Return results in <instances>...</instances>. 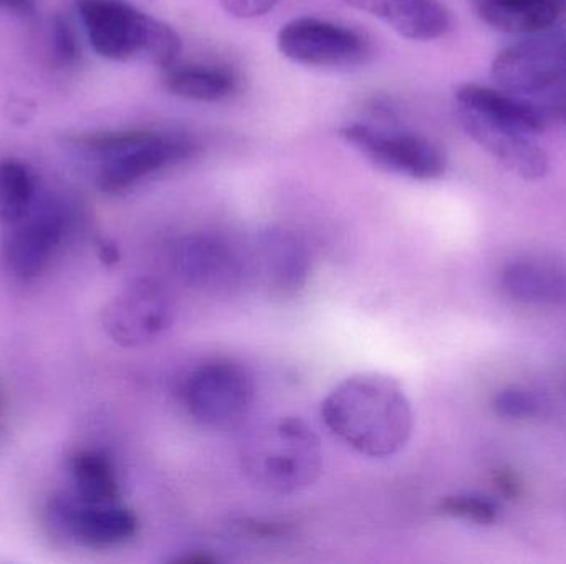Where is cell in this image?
I'll return each mask as SVG.
<instances>
[{"label": "cell", "instance_id": "cell-7", "mask_svg": "<svg viewBox=\"0 0 566 564\" xmlns=\"http://www.w3.org/2000/svg\"><path fill=\"white\" fill-rule=\"evenodd\" d=\"M186 409L212 429H232L248 417L254 401V381L241 364L214 360L196 368L182 390Z\"/></svg>", "mask_w": 566, "mask_h": 564}, {"label": "cell", "instance_id": "cell-14", "mask_svg": "<svg viewBox=\"0 0 566 564\" xmlns=\"http://www.w3.org/2000/svg\"><path fill=\"white\" fill-rule=\"evenodd\" d=\"M353 9L388 23L395 32L416 42L441 39L452 19L442 0H343Z\"/></svg>", "mask_w": 566, "mask_h": 564}, {"label": "cell", "instance_id": "cell-24", "mask_svg": "<svg viewBox=\"0 0 566 564\" xmlns=\"http://www.w3.org/2000/svg\"><path fill=\"white\" fill-rule=\"evenodd\" d=\"M281 0H221L222 9L234 19L251 20L272 12Z\"/></svg>", "mask_w": 566, "mask_h": 564}, {"label": "cell", "instance_id": "cell-20", "mask_svg": "<svg viewBox=\"0 0 566 564\" xmlns=\"http://www.w3.org/2000/svg\"><path fill=\"white\" fill-rule=\"evenodd\" d=\"M73 496L88 503L119 502L112 460L98 450H78L70 457Z\"/></svg>", "mask_w": 566, "mask_h": 564}, {"label": "cell", "instance_id": "cell-3", "mask_svg": "<svg viewBox=\"0 0 566 564\" xmlns=\"http://www.w3.org/2000/svg\"><path fill=\"white\" fill-rule=\"evenodd\" d=\"M75 145L98 159L96 184L106 194L128 191L149 175L195 158L199 149L181 132L142 129L80 136Z\"/></svg>", "mask_w": 566, "mask_h": 564}, {"label": "cell", "instance_id": "cell-10", "mask_svg": "<svg viewBox=\"0 0 566 564\" xmlns=\"http://www.w3.org/2000/svg\"><path fill=\"white\" fill-rule=\"evenodd\" d=\"M9 227L3 260L15 277L29 280L42 274L55 257L69 228V215L60 202H40Z\"/></svg>", "mask_w": 566, "mask_h": 564}, {"label": "cell", "instance_id": "cell-28", "mask_svg": "<svg viewBox=\"0 0 566 564\" xmlns=\"http://www.w3.org/2000/svg\"><path fill=\"white\" fill-rule=\"evenodd\" d=\"M99 257H102V260L106 262V264H115V262L118 260L119 255L115 245L105 242V244H102V247H99Z\"/></svg>", "mask_w": 566, "mask_h": 564}, {"label": "cell", "instance_id": "cell-23", "mask_svg": "<svg viewBox=\"0 0 566 564\" xmlns=\"http://www.w3.org/2000/svg\"><path fill=\"white\" fill-rule=\"evenodd\" d=\"M492 409L501 419L527 421L542 413L544 401L537 393L525 387H505L495 394Z\"/></svg>", "mask_w": 566, "mask_h": 564}, {"label": "cell", "instance_id": "cell-19", "mask_svg": "<svg viewBox=\"0 0 566 564\" xmlns=\"http://www.w3.org/2000/svg\"><path fill=\"white\" fill-rule=\"evenodd\" d=\"M166 92L189 102L218 103L231 98L239 88L232 70L218 65L171 66L165 70Z\"/></svg>", "mask_w": 566, "mask_h": 564}, {"label": "cell", "instance_id": "cell-13", "mask_svg": "<svg viewBox=\"0 0 566 564\" xmlns=\"http://www.w3.org/2000/svg\"><path fill=\"white\" fill-rule=\"evenodd\" d=\"M172 262L179 278L196 290L229 294L241 284V258L228 242L212 235L182 238Z\"/></svg>", "mask_w": 566, "mask_h": 564}, {"label": "cell", "instance_id": "cell-27", "mask_svg": "<svg viewBox=\"0 0 566 564\" xmlns=\"http://www.w3.org/2000/svg\"><path fill=\"white\" fill-rule=\"evenodd\" d=\"M0 9L29 12L32 9V0H0Z\"/></svg>", "mask_w": 566, "mask_h": 564}, {"label": "cell", "instance_id": "cell-25", "mask_svg": "<svg viewBox=\"0 0 566 564\" xmlns=\"http://www.w3.org/2000/svg\"><path fill=\"white\" fill-rule=\"evenodd\" d=\"M55 45L56 52H59V56L63 62H75L76 56H78V45H76L75 35L70 30L69 23H56Z\"/></svg>", "mask_w": 566, "mask_h": 564}, {"label": "cell", "instance_id": "cell-17", "mask_svg": "<svg viewBox=\"0 0 566 564\" xmlns=\"http://www.w3.org/2000/svg\"><path fill=\"white\" fill-rule=\"evenodd\" d=\"M261 257L265 277L283 295H295L308 280L310 255L292 232L269 228L261 237Z\"/></svg>", "mask_w": 566, "mask_h": 564}, {"label": "cell", "instance_id": "cell-22", "mask_svg": "<svg viewBox=\"0 0 566 564\" xmlns=\"http://www.w3.org/2000/svg\"><path fill=\"white\" fill-rule=\"evenodd\" d=\"M439 515L464 520L474 525H494L499 520V507L492 500L481 496H451L442 499L436 507Z\"/></svg>", "mask_w": 566, "mask_h": 564}, {"label": "cell", "instance_id": "cell-11", "mask_svg": "<svg viewBox=\"0 0 566 564\" xmlns=\"http://www.w3.org/2000/svg\"><path fill=\"white\" fill-rule=\"evenodd\" d=\"M49 515L60 532L90 549L119 545L138 532V519L122 503L83 502L73 493L55 497Z\"/></svg>", "mask_w": 566, "mask_h": 564}, {"label": "cell", "instance_id": "cell-5", "mask_svg": "<svg viewBox=\"0 0 566 564\" xmlns=\"http://www.w3.org/2000/svg\"><path fill=\"white\" fill-rule=\"evenodd\" d=\"M497 86L528 99L566 109V39L531 35L505 46L492 62Z\"/></svg>", "mask_w": 566, "mask_h": 564}, {"label": "cell", "instance_id": "cell-21", "mask_svg": "<svg viewBox=\"0 0 566 564\" xmlns=\"http://www.w3.org/2000/svg\"><path fill=\"white\" fill-rule=\"evenodd\" d=\"M36 204V178L19 159L0 161V222L15 224Z\"/></svg>", "mask_w": 566, "mask_h": 564}, {"label": "cell", "instance_id": "cell-18", "mask_svg": "<svg viewBox=\"0 0 566 564\" xmlns=\"http://www.w3.org/2000/svg\"><path fill=\"white\" fill-rule=\"evenodd\" d=\"M499 285L517 304L558 305L566 301L565 268L545 262H512L501 272Z\"/></svg>", "mask_w": 566, "mask_h": 564}, {"label": "cell", "instance_id": "cell-8", "mask_svg": "<svg viewBox=\"0 0 566 564\" xmlns=\"http://www.w3.org/2000/svg\"><path fill=\"white\" fill-rule=\"evenodd\" d=\"M277 46L290 62L319 68H353L371 56V43L363 33L315 17L285 23Z\"/></svg>", "mask_w": 566, "mask_h": 564}, {"label": "cell", "instance_id": "cell-4", "mask_svg": "<svg viewBox=\"0 0 566 564\" xmlns=\"http://www.w3.org/2000/svg\"><path fill=\"white\" fill-rule=\"evenodd\" d=\"M252 482L274 493L312 486L322 473L323 454L316 434L298 417H282L255 430L241 450Z\"/></svg>", "mask_w": 566, "mask_h": 564}, {"label": "cell", "instance_id": "cell-12", "mask_svg": "<svg viewBox=\"0 0 566 564\" xmlns=\"http://www.w3.org/2000/svg\"><path fill=\"white\" fill-rule=\"evenodd\" d=\"M455 109L465 135L505 169L525 181H538L547 175L551 159L534 136L489 121L475 113Z\"/></svg>", "mask_w": 566, "mask_h": 564}, {"label": "cell", "instance_id": "cell-1", "mask_svg": "<svg viewBox=\"0 0 566 564\" xmlns=\"http://www.w3.org/2000/svg\"><path fill=\"white\" fill-rule=\"evenodd\" d=\"M325 426L346 446L371 459H386L411 439L415 416L398 381L386 374L346 377L322 403Z\"/></svg>", "mask_w": 566, "mask_h": 564}, {"label": "cell", "instance_id": "cell-15", "mask_svg": "<svg viewBox=\"0 0 566 564\" xmlns=\"http://www.w3.org/2000/svg\"><path fill=\"white\" fill-rule=\"evenodd\" d=\"M455 105L489 121L518 129L527 135L537 136L547 128L544 109L501 86L465 83L455 92Z\"/></svg>", "mask_w": 566, "mask_h": 564}, {"label": "cell", "instance_id": "cell-9", "mask_svg": "<svg viewBox=\"0 0 566 564\" xmlns=\"http://www.w3.org/2000/svg\"><path fill=\"white\" fill-rule=\"evenodd\" d=\"M175 318L172 295L153 278H138L106 305L103 327L116 343L136 348L161 337Z\"/></svg>", "mask_w": 566, "mask_h": 564}, {"label": "cell", "instance_id": "cell-2", "mask_svg": "<svg viewBox=\"0 0 566 564\" xmlns=\"http://www.w3.org/2000/svg\"><path fill=\"white\" fill-rule=\"evenodd\" d=\"M80 22L92 49L113 62L145 56L161 70L176 65L181 52L178 33L123 0H78Z\"/></svg>", "mask_w": 566, "mask_h": 564}, {"label": "cell", "instance_id": "cell-6", "mask_svg": "<svg viewBox=\"0 0 566 564\" xmlns=\"http://www.w3.org/2000/svg\"><path fill=\"white\" fill-rule=\"evenodd\" d=\"M339 138L365 156L373 166L416 181H434L448 169V158L438 142L416 132L399 131L395 126L348 123Z\"/></svg>", "mask_w": 566, "mask_h": 564}, {"label": "cell", "instance_id": "cell-16", "mask_svg": "<svg viewBox=\"0 0 566 564\" xmlns=\"http://www.w3.org/2000/svg\"><path fill=\"white\" fill-rule=\"evenodd\" d=\"M475 15L492 29L512 35L547 32L566 13V0H469Z\"/></svg>", "mask_w": 566, "mask_h": 564}, {"label": "cell", "instance_id": "cell-26", "mask_svg": "<svg viewBox=\"0 0 566 564\" xmlns=\"http://www.w3.org/2000/svg\"><path fill=\"white\" fill-rule=\"evenodd\" d=\"M495 486L501 490V493L507 497L518 496V483L512 473L499 472L495 479Z\"/></svg>", "mask_w": 566, "mask_h": 564}]
</instances>
